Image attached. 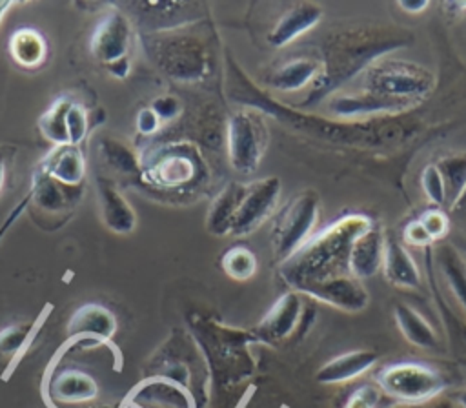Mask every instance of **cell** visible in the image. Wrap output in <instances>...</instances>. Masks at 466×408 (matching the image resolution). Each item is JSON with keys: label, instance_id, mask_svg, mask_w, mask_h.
I'll list each match as a JSON object with an SVG mask.
<instances>
[{"label": "cell", "instance_id": "6da1fadb", "mask_svg": "<svg viewBox=\"0 0 466 408\" xmlns=\"http://www.w3.org/2000/svg\"><path fill=\"white\" fill-rule=\"evenodd\" d=\"M371 224L373 220L362 213H348L337 219L284 262L282 275L297 291L328 279L351 275V246Z\"/></svg>", "mask_w": 466, "mask_h": 408}, {"label": "cell", "instance_id": "7a4b0ae2", "mask_svg": "<svg viewBox=\"0 0 466 408\" xmlns=\"http://www.w3.org/2000/svg\"><path fill=\"white\" fill-rule=\"evenodd\" d=\"M406 44V38L399 35L390 36L382 33L375 36L373 33H342L337 46H333V53L329 60L322 62V73L319 80L313 84L311 95L308 102H315L333 93L339 86L346 84L351 76L360 75L366 67H370L375 60L382 58L395 47Z\"/></svg>", "mask_w": 466, "mask_h": 408}, {"label": "cell", "instance_id": "3957f363", "mask_svg": "<svg viewBox=\"0 0 466 408\" xmlns=\"http://www.w3.org/2000/svg\"><path fill=\"white\" fill-rule=\"evenodd\" d=\"M360 89L386 98L410 102L413 106L431 95L437 86V76L430 69L415 62H404L397 58L375 60L360 73Z\"/></svg>", "mask_w": 466, "mask_h": 408}, {"label": "cell", "instance_id": "277c9868", "mask_svg": "<svg viewBox=\"0 0 466 408\" xmlns=\"http://www.w3.org/2000/svg\"><path fill=\"white\" fill-rule=\"evenodd\" d=\"M446 384L439 370L415 361H399L380 368L377 373L380 392L402 404L419 406L433 401L446 390Z\"/></svg>", "mask_w": 466, "mask_h": 408}, {"label": "cell", "instance_id": "5b68a950", "mask_svg": "<svg viewBox=\"0 0 466 408\" xmlns=\"http://www.w3.org/2000/svg\"><path fill=\"white\" fill-rule=\"evenodd\" d=\"M319 213L320 199L313 189L300 191L280 209L273 224L271 244L275 257L282 264L313 237Z\"/></svg>", "mask_w": 466, "mask_h": 408}, {"label": "cell", "instance_id": "8992f818", "mask_svg": "<svg viewBox=\"0 0 466 408\" xmlns=\"http://www.w3.org/2000/svg\"><path fill=\"white\" fill-rule=\"evenodd\" d=\"M228 158L235 171L253 173L266 149V128L260 118L248 111H237L226 124Z\"/></svg>", "mask_w": 466, "mask_h": 408}, {"label": "cell", "instance_id": "52a82bcc", "mask_svg": "<svg viewBox=\"0 0 466 408\" xmlns=\"http://www.w3.org/2000/svg\"><path fill=\"white\" fill-rule=\"evenodd\" d=\"M280 197V180L266 177L251 184H244L237 211L231 219L229 235L246 237L255 231L277 208Z\"/></svg>", "mask_w": 466, "mask_h": 408}, {"label": "cell", "instance_id": "ba28073f", "mask_svg": "<svg viewBox=\"0 0 466 408\" xmlns=\"http://www.w3.org/2000/svg\"><path fill=\"white\" fill-rule=\"evenodd\" d=\"M129 40L131 27L127 18L120 11L109 9L98 18V22L93 27L89 49L98 62L109 66L127 56Z\"/></svg>", "mask_w": 466, "mask_h": 408}, {"label": "cell", "instance_id": "9c48e42d", "mask_svg": "<svg viewBox=\"0 0 466 408\" xmlns=\"http://www.w3.org/2000/svg\"><path fill=\"white\" fill-rule=\"evenodd\" d=\"M300 293H306L315 301L342 310L346 313H359L370 302L368 290L364 288L362 280L355 279L353 275H340L306 286L300 290Z\"/></svg>", "mask_w": 466, "mask_h": 408}, {"label": "cell", "instance_id": "30bf717a", "mask_svg": "<svg viewBox=\"0 0 466 408\" xmlns=\"http://www.w3.org/2000/svg\"><path fill=\"white\" fill-rule=\"evenodd\" d=\"M197 177V160L180 148L158 151L144 168V178L160 188H180Z\"/></svg>", "mask_w": 466, "mask_h": 408}, {"label": "cell", "instance_id": "8fae6325", "mask_svg": "<svg viewBox=\"0 0 466 408\" xmlns=\"http://www.w3.org/2000/svg\"><path fill=\"white\" fill-rule=\"evenodd\" d=\"M413 104L386 98L364 89H359L350 95H339L331 100L329 109L342 118H360L371 115H384V113H400L410 109Z\"/></svg>", "mask_w": 466, "mask_h": 408}, {"label": "cell", "instance_id": "7c38bea8", "mask_svg": "<svg viewBox=\"0 0 466 408\" xmlns=\"http://www.w3.org/2000/svg\"><path fill=\"white\" fill-rule=\"evenodd\" d=\"M386 235L375 222L368 228L351 246L350 251V273L359 279H371L382 270Z\"/></svg>", "mask_w": 466, "mask_h": 408}, {"label": "cell", "instance_id": "4fadbf2b", "mask_svg": "<svg viewBox=\"0 0 466 408\" xmlns=\"http://www.w3.org/2000/svg\"><path fill=\"white\" fill-rule=\"evenodd\" d=\"M379 361V353L373 350H351L344 352L328 362H324L317 372V381L320 384H342L359 379L370 372Z\"/></svg>", "mask_w": 466, "mask_h": 408}, {"label": "cell", "instance_id": "5bb4252c", "mask_svg": "<svg viewBox=\"0 0 466 408\" xmlns=\"http://www.w3.org/2000/svg\"><path fill=\"white\" fill-rule=\"evenodd\" d=\"M322 7L317 4H297L291 9H288L279 22L275 24V27L271 29V33L268 35V42L273 47H284L289 42L297 40L299 36H302L304 33H308L309 29H313L320 18H322Z\"/></svg>", "mask_w": 466, "mask_h": 408}, {"label": "cell", "instance_id": "9a60e30c", "mask_svg": "<svg viewBox=\"0 0 466 408\" xmlns=\"http://www.w3.org/2000/svg\"><path fill=\"white\" fill-rule=\"evenodd\" d=\"M38 169L64 186L78 188L86 177V160L78 146H53L42 158Z\"/></svg>", "mask_w": 466, "mask_h": 408}, {"label": "cell", "instance_id": "2e32d148", "mask_svg": "<svg viewBox=\"0 0 466 408\" xmlns=\"http://www.w3.org/2000/svg\"><path fill=\"white\" fill-rule=\"evenodd\" d=\"M382 273L386 280L397 288H404V290L420 288V271L417 262L413 260L406 246L393 237H386Z\"/></svg>", "mask_w": 466, "mask_h": 408}, {"label": "cell", "instance_id": "e0dca14e", "mask_svg": "<svg viewBox=\"0 0 466 408\" xmlns=\"http://www.w3.org/2000/svg\"><path fill=\"white\" fill-rule=\"evenodd\" d=\"M96 189H98V202H100V213L104 224L120 235L131 233L137 226V215L129 202L118 193L115 184L107 178H98L96 180Z\"/></svg>", "mask_w": 466, "mask_h": 408}, {"label": "cell", "instance_id": "ac0fdd59", "mask_svg": "<svg viewBox=\"0 0 466 408\" xmlns=\"http://www.w3.org/2000/svg\"><path fill=\"white\" fill-rule=\"evenodd\" d=\"M302 313V301L299 293L288 291L284 293L266 313V317L258 324L260 337L268 341H280L288 337L299 324Z\"/></svg>", "mask_w": 466, "mask_h": 408}, {"label": "cell", "instance_id": "d6986e66", "mask_svg": "<svg viewBox=\"0 0 466 408\" xmlns=\"http://www.w3.org/2000/svg\"><path fill=\"white\" fill-rule=\"evenodd\" d=\"M393 319H395L399 332L410 344L422 348V350H437L439 348V337H437L435 328L413 306H410L406 302H397L393 306Z\"/></svg>", "mask_w": 466, "mask_h": 408}, {"label": "cell", "instance_id": "ffe728a7", "mask_svg": "<svg viewBox=\"0 0 466 408\" xmlns=\"http://www.w3.org/2000/svg\"><path fill=\"white\" fill-rule=\"evenodd\" d=\"M437 266L455 304L466 317V259L455 246L444 244L437 250Z\"/></svg>", "mask_w": 466, "mask_h": 408}, {"label": "cell", "instance_id": "44dd1931", "mask_svg": "<svg viewBox=\"0 0 466 408\" xmlns=\"http://www.w3.org/2000/svg\"><path fill=\"white\" fill-rule=\"evenodd\" d=\"M322 73V62L313 58H293L282 64L269 78V84L279 91H299L315 84Z\"/></svg>", "mask_w": 466, "mask_h": 408}, {"label": "cell", "instance_id": "7402d4cb", "mask_svg": "<svg viewBox=\"0 0 466 408\" xmlns=\"http://www.w3.org/2000/svg\"><path fill=\"white\" fill-rule=\"evenodd\" d=\"M9 53L16 64L36 67L47 56V44L36 29L20 27L9 36Z\"/></svg>", "mask_w": 466, "mask_h": 408}, {"label": "cell", "instance_id": "603a6c76", "mask_svg": "<svg viewBox=\"0 0 466 408\" xmlns=\"http://www.w3.org/2000/svg\"><path fill=\"white\" fill-rule=\"evenodd\" d=\"M69 189H75L76 188H69V186H64L60 184L58 180L51 178L47 173H44L42 169H36L35 171V177H33V189H31V197L35 200V204L42 209H47V211H60L64 209L66 206H69L73 202V191Z\"/></svg>", "mask_w": 466, "mask_h": 408}, {"label": "cell", "instance_id": "cb8c5ba5", "mask_svg": "<svg viewBox=\"0 0 466 408\" xmlns=\"http://www.w3.org/2000/svg\"><path fill=\"white\" fill-rule=\"evenodd\" d=\"M69 332L76 335H96L98 339H107L115 332L113 313L98 304H89L78 310L69 324Z\"/></svg>", "mask_w": 466, "mask_h": 408}, {"label": "cell", "instance_id": "d4e9b609", "mask_svg": "<svg viewBox=\"0 0 466 408\" xmlns=\"http://www.w3.org/2000/svg\"><path fill=\"white\" fill-rule=\"evenodd\" d=\"M244 184H229L226 189L220 191V195L215 199L209 215H208V226L209 231L215 235H229L231 219L237 211L240 195H242Z\"/></svg>", "mask_w": 466, "mask_h": 408}, {"label": "cell", "instance_id": "484cf974", "mask_svg": "<svg viewBox=\"0 0 466 408\" xmlns=\"http://www.w3.org/2000/svg\"><path fill=\"white\" fill-rule=\"evenodd\" d=\"M73 98L67 95L58 97L38 118V129L40 133L53 144V146H66L69 144L67 138V126H66V117L67 109L71 106Z\"/></svg>", "mask_w": 466, "mask_h": 408}, {"label": "cell", "instance_id": "4316f807", "mask_svg": "<svg viewBox=\"0 0 466 408\" xmlns=\"http://www.w3.org/2000/svg\"><path fill=\"white\" fill-rule=\"evenodd\" d=\"M437 166L446 182V204H450V208H455V204L466 193V155H453L442 158L437 162Z\"/></svg>", "mask_w": 466, "mask_h": 408}, {"label": "cell", "instance_id": "83f0119b", "mask_svg": "<svg viewBox=\"0 0 466 408\" xmlns=\"http://www.w3.org/2000/svg\"><path fill=\"white\" fill-rule=\"evenodd\" d=\"M55 392L66 401H84L96 393V384L86 373L69 370L56 379Z\"/></svg>", "mask_w": 466, "mask_h": 408}, {"label": "cell", "instance_id": "f1b7e54d", "mask_svg": "<svg viewBox=\"0 0 466 408\" xmlns=\"http://www.w3.org/2000/svg\"><path fill=\"white\" fill-rule=\"evenodd\" d=\"M222 268L229 277L246 280L257 271V257L248 248L235 246L222 255Z\"/></svg>", "mask_w": 466, "mask_h": 408}, {"label": "cell", "instance_id": "f546056e", "mask_svg": "<svg viewBox=\"0 0 466 408\" xmlns=\"http://www.w3.org/2000/svg\"><path fill=\"white\" fill-rule=\"evenodd\" d=\"M420 186L424 195L428 197V200L431 204H435V208L446 204L448 199V191H446V182L444 177L439 169L437 164H428L422 173H420Z\"/></svg>", "mask_w": 466, "mask_h": 408}, {"label": "cell", "instance_id": "4dcf8cb0", "mask_svg": "<svg viewBox=\"0 0 466 408\" xmlns=\"http://www.w3.org/2000/svg\"><path fill=\"white\" fill-rule=\"evenodd\" d=\"M100 151L102 155L106 157V160L116 168L118 171H124V173H133V171H138V162L137 158L133 157L131 151H127L126 146H122L120 142L113 140V138H107L100 144Z\"/></svg>", "mask_w": 466, "mask_h": 408}, {"label": "cell", "instance_id": "1f68e13d", "mask_svg": "<svg viewBox=\"0 0 466 408\" xmlns=\"http://www.w3.org/2000/svg\"><path fill=\"white\" fill-rule=\"evenodd\" d=\"M66 126H67V138L71 146H78L89 129V118L87 113L84 109V106L76 100L71 102L69 109H67V117H66Z\"/></svg>", "mask_w": 466, "mask_h": 408}, {"label": "cell", "instance_id": "d6a6232c", "mask_svg": "<svg viewBox=\"0 0 466 408\" xmlns=\"http://www.w3.org/2000/svg\"><path fill=\"white\" fill-rule=\"evenodd\" d=\"M419 222L426 230L431 242L444 239L450 231V219L441 208H430V209L422 211V215L419 217Z\"/></svg>", "mask_w": 466, "mask_h": 408}, {"label": "cell", "instance_id": "836d02e7", "mask_svg": "<svg viewBox=\"0 0 466 408\" xmlns=\"http://www.w3.org/2000/svg\"><path fill=\"white\" fill-rule=\"evenodd\" d=\"M382 392L377 384L357 386L344 401L342 408H379Z\"/></svg>", "mask_w": 466, "mask_h": 408}, {"label": "cell", "instance_id": "e575fe53", "mask_svg": "<svg viewBox=\"0 0 466 408\" xmlns=\"http://www.w3.org/2000/svg\"><path fill=\"white\" fill-rule=\"evenodd\" d=\"M33 330H25L22 326H9L0 332V350L2 352H20L22 344L29 341Z\"/></svg>", "mask_w": 466, "mask_h": 408}, {"label": "cell", "instance_id": "d590c367", "mask_svg": "<svg viewBox=\"0 0 466 408\" xmlns=\"http://www.w3.org/2000/svg\"><path fill=\"white\" fill-rule=\"evenodd\" d=\"M402 240L413 248H428L431 244V239L428 237V233L422 228V224L419 222V219H415L404 226Z\"/></svg>", "mask_w": 466, "mask_h": 408}, {"label": "cell", "instance_id": "8d00e7d4", "mask_svg": "<svg viewBox=\"0 0 466 408\" xmlns=\"http://www.w3.org/2000/svg\"><path fill=\"white\" fill-rule=\"evenodd\" d=\"M162 120L160 117L157 115V111L149 106V107H142L138 113H137V129L142 133V135H153L158 131Z\"/></svg>", "mask_w": 466, "mask_h": 408}, {"label": "cell", "instance_id": "74e56055", "mask_svg": "<svg viewBox=\"0 0 466 408\" xmlns=\"http://www.w3.org/2000/svg\"><path fill=\"white\" fill-rule=\"evenodd\" d=\"M151 107L157 111L160 120H169L175 118L180 113V104L173 97H158L153 100Z\"/></svg>", "mask_w": 466, "mask_h": 408}, {"label": "cell", "instance_id": "f35d334b", "mask_svg": "<svg viewBox=\"0 0 466 408\" xmlns=\"http://www.w3.org/2000/svg\"><path fill=\"white\" fill-rule=\"evenodd\" d=\"M399 7L406 13L417 15V13H422L428 7V2L426 0H399Z\"/></svg>", "mask_w": 466, "mask_h": 408}, {"label": "cell", "instance_id": "ab89813d", "mask_svg": "<svg viewBox=\"0 0 466 408\" xmlns=\"http://www.w3.org/2000/svg\"><path fill=\"white\" fill-rule=\"evenodd\" d=\"M107 69L116 76V78H126L129 75V69H131V64H129V58H122L118 62H113L107 66Z\"/></svg>", "mask_w": 466, "mask_h": 408}, {"label": "cell", "instance_id": "60d3db41", "mask_svg": "<svg viewBox=\"0 0 466 408\" xmlns=\"http://www.w3.org/2000/svg\"><path fill=\"white\" fill-rule=\"evenodd\" d=\"M430 408H457V406H455V403L450 401V399H437Z\"/></svg>", "mask_w": 466, "mask_h": 408}, {"label": "cell", "instance_id": "b9f144b4", "mask_svg": "<svg viewBox=\"0 0 466 408\" xmlns=\"http://www.w3.org/2000/svg\"><path fill=\"white\" fill-rule=\"evenodd\" d=\"M444 7L453 13V11H464L466 4L464 2H451V4H444Z\"/></svg>", "mask_w": 466, "mask_h": 408}, {"label": "cell", "instance_id": "7bdbcfd3", "mask_svg": "<svg viewBox=\"0 0 466 408\" xmlns=\"http://www.w3.org/2000/svg\"><path fill=\"white\" fill-rule=\"evenodd\" d=\"M455 401H457V404H459L461 408H466V388H464V390H461V392L457 393Z\"/></svg>", "mask_w": 466, "mask_h": 408}, {"label": "cell", "instance_id": "ee69618b", "mask_svg": "<svg viewBox=\"0 0 466 408\" xmlns=\"http://www.w3.org/2000/svg\"><path fill=\"white\" fill-rule=\"evenodd\" d=\"M13 5V2H0V24L4 20V15L9 11V7Z\"/></svg>", "mask_w": 466, "mask_h": 408}, {"label": "cell", "instance_id": "f6af8a7d", "mask_svg": "<svg viewBox=\"0 0 466 408\" xmlns=\"http://www.w3.org/2000/svg\"><path fill=\"white\" fill-rule=\"evenodd\" d=\"M4 184H5V166H4V162L0 158V191H2Z\"/></svg>", "mask_w": 466, "mask_h": 408}, {"label": "cell", "instance_id": "bcb514c9", "mask_svg": "<svg viewBox=\"0 0 466 408\" xmlns=\"http://www.w3.org/2000/svg\"><path fill=\"white\" fill-rule=\"evenodd\" d=\"M399 408H419V406H415V404H402V406H399Z\"/></svg>", "mask_w": 466, "mask_h": 408}, {"label": "cell", "instance_id": "7dc6e473", "mask_svg": "<svg viewBox=\"0 0 466 408\" xmlns=\"http://www.w3.org/2000/svg\"><path fill=\"white\" fill-rule=\"evenodd\" d=\"M462 200H466V193H464V195H462V199H461V200H459V202H462ZM459 202H457V204H459ZM457 204H455V206H457Z\"/></svg>", "mask_w": 466, "mask_h": 408}, {"label": "cell", "instance_id": "c3c4849f", "mask_svg": "<svg viewBox=\"0 0 466 408\" xmlns=\"http://www.w3.org/2000/svg\"><path fill=\"white\" fill-rule=\"evenodd\" d=\"M464 366H466V359H464Z\"/></svg>", "mask_w": 466, "mask_h": 408}]
</instances>
